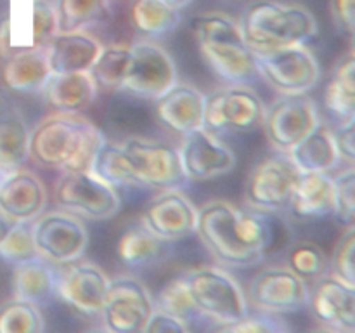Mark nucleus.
<instances>
[{
    "instance_id": "nucleus-1",
    "label": "nucleus",
    "mask_w": 355,
    "mask_h": 333,
    "mask_svg": "<svg viewBox=\"0 0 355 333\" xmlns=\"http://www.w3.org/2000/svg\"><path fill=\"white\" fill-rule=\"evenodd\" d=\"M196 234L218 266L245 269L262 262L276 239L274 214L211 200L198 210Z\"/></svg>"
},
{
    "instance_id": "nucleus-2",
    "label": "nucleus",
    "mask_w": 355,
    "mask_h": 333,
    "mask_svg": "<svg viewBox=\"0 0 355 333\" xmlns=\"http://www.w3.org/2000/svg\"><path fill=\"white\" fill-rule=\"evenodd\" d=\"M104 141V134L89 118L54 111L30 130V158L44 169L83 172L90 170Z\"/></svg>"
},
{
    "instance_id": "nucleus-3",
    "label": "nucleus",
    "mask_w": 355,
    "mask_h": 333,
    "mask_svg": "<svg viewBox=\"0 0 355 333\" xmlns=\"http://www.w3.org/2000/svg\"><path fill=\"white\" fill-rule=\"evenodd\" d=\"M191 31L208 68L227 83H248L257 76L255 56L236 19L225 12H203Z\"/></svg>"
},
{
    "instance_id": "nucleus-4",
    "label": "nucleus",
    "mask_w": 355,
    "mask_h": 333,
    "mask_svg": "<svg viewBox=\"0 0 355 333\" xmlns=\"http://www.w3.org/2000/svg\"><path fill=\"white\" fill-rule=\"evenodd\" d=\"M239 28L246 44L255 52L291 45H307L318 37V21L300 3L260 0L243 10Z\"/></svg>"
},
{
    "instance_id": "nucleus-5",
    "label": "nucleus",
    "mask_w": 355,
    "mask_h": 333,
    "mask_svg": "<svg viewBox=\"0 0 355 333\" xmlns=\"http://www.w3.org/2000/svg\"><path fill=\"white\" fill-rule=\"evenodd\" d=\"M200 318L231 325L248 314V300L236 278L220 266H196L182 274Z\"/></svg>"
},
{
    "instance_id": "nucleus-6",
    "label": "nucleus",
    "mask_w": 355,
    "mask_h": 333,
    "mask_svg": "<svg viewBox=\"0 0 355 333\" xmlns=\"http://www.w3.org/2000/svg\"><path fill=\"white\" fill-rule=\"evenodd\" d=\"M257 76L279 96L307 94L321 80V66L307 45L253 51Z\"/></svg>"
},
{
    "instance_id": "nucleus-7",
    "label": "nucleus",
    "mask_w": 355,
    "mask_h": 333,
    "mask_svg": "<svg viewBox=\"0 0 355 333\" xmlns=\"http://www.w3.org/2000/svg\"><path fill=\"white\" fill-rule=\"evenodd\" d=\"M54 201L62 210L89 221L113 219L121 208L116 187L110 186L92 170L62 172L55 182Z\"/></svg>"
},
{
    "instance_id": "nucleus-8",
    "label": "nucleus",
    "mask_w": 355,
    "mask_h": 333,
    "mask_svg": "<svg viewBox=\"0 0 355 333\" xmlns=\"http://www.w3.org/2000/svg\"><path fill=\"white\" fill-rule=\"evenodd\" d=\"M300 170L288 153H274L257 163L245 184L246 207L266 214L288 210Z\"/></svg>"
},
{
    "instance_id": "nucleus-9",
    "label": "nucleus",
    "mask_w": 355,
    "mask_h": 333,
    "mask_svg": "<svg viewBox=\"0 0 355 333\" xmlns=\"http://www.w3.org/2000/svg\"><path fill=\"white\" fill-rule=\"evenodd\" d=\"M266 104L246 83H229L207 94L203 127L214 134L252 132L262 125Z\"/></svg>"
},
{
    "instance_id": "nucleus-10",
    "label": "nucleus",
    "mask_w": 355,
    "mask_h": 333,
    "mask_svg": "<svg viewBox=\"0 0 355 333\" xmlns=\"http://www.w3.org/2000/svg\"><path fill=\"white\" fill-rule=\"evenodd\" d=\"M31 229L38 255L58 267L82 259L89 246V231L82 217L62 208L38 215Z\"/></svg>"
},
{
    "instance_id": "nucleus-11",
    "label": "nucleus",
    "mask_w": 355,
    "mask_h": 333,
    "mask_svg": "<svg viewBox=\"0 0 355 333\" xmlns=\"http://www.w3.org/2000/svg\"><path fill=\"white\" fill-rule=\"evenodd\" d=\"M175 83L177 66L162 45L149 40L130 45V58L120 92L155 103Z\"/></svg>"
},
{
    "instance_id": "nucleus-12",
    "label": "nucleus",
    "mask_w": 355,
    "mask_h": 333,
    "mask_svg": "<svg viewBox=\"0 0 355 333\" xmlns=\"http://www.w3.org/2000/svg\"><path fill=\"white\" fill-rule=\"evenodd\" d=\"M246 300L262 314H291L309 305L311 287L286 266H267L252 278Z\"/></svg>"
},
{
    "instance_id": "nucleus-13",
    "label": "nucleus",
    "mask_w": 355,
    "mask_h": 333,
    "mask_svg": "<svg viewBox=\"0 0 355 333\" xmlns=\"http://www.w3.org/2000/svg\"><path fill=\"white\" fill-rule=\"evenodd\" d=\"M321 123L315 101L309 94L281 96L266 106L262 128L276 153H290Z\"/></svg>"
},
{
    "instance_id": "nucleus-14",
    "label": "nucleus",
    "mask_w": 355,
    "mask_h": 333,
    "mask_svg": "<svg viewBox=\"0 0 355 333\" xmlns=\"http://www.w3.org/2000/svg\"><path fill=\"white\" fill-rule=\"evenodd\" d=\"M137 186L153 189L180 187L186 180L177 148L148 137H128L121 142Z\"/></svg>"
},
{
    "instance_id": "nucleus-15",
    "label": "nucleus",
    "mask_w": 355,
    "mask_h": 333,
    "mask_svg": "<svg viewBox=\"0 0 355 333\" xmlns=\"http://www.w3.org/2000/svg\"><path fill=\"white\" fill-rule=\"evenodd\" d=\"M110 276L89 260H75L58 267L55 297L83 318H99L106 300Z\"/></svg>"
},
{
    "instance_id": "nucleus-16",
    "label": "nucleus",
    "mask_w": 355,
    "mask_h": 333,
    "mask_svg": "<svg viewBox=\"0 0 355 333\" xmlns=\"http://www.w3.org/2000/svg\"><path fill=\"white\" fill-rule=\"evenodd\" d=\"M153 311L155 300L146 284L134 276H118L111 280L99 318L111 333H141Z\"/></svg>"
},
{
    "instance_id": "nucleus-17",
    "label": "nucleus",
    "mask_w": 355,
    "mask_h": 333,
    "mask_svg": "<svg viewBox=\"0 0 355 333\" xmlns=\"http://www.w3.org/2000/svg\"><path fill=\"white\" fill-rule=\"evenodd\" d=\"M177 153L184 177L194 182L217 179L236 166L234 151L205 127L182 135Z\"/></svg>"
},
{
    "instance_id": "nucleus-18",
    "label": "nucleus",
    "mask_w": 355,
    "mask_h": 333,
    "mask_svg": "<svg viewBox=\"0 0 355 333\" xmlns=\"http://www.w3.org/2000/svg\"><path fill=\"white\" fill-rule=\"evenodd\" d=\"M198 208L180 191L168 187L156 194L141 215V224L163 241H179L196 232Z\"/></svg>"
},
{
    "instance_id": "nucleus-19",
    "label": "nucleus",
    "mask_w": 355,
    "mask_h": 333,
    "mask_svg": "<svg viewBox=\"0 0 355 333\" xmlns=\"http://www.w3.org/2000/svg\"><path fill=\"white\" fill-rule=\"evenodd\" d=\"M309 307L326 328L355 333V283L336 273H326L311 287Z\"/></svg>"
},
{
    "instance_id": "nucleus-20",
    "label": "nucleus",
    "mask_w": 355,
    "mask_h": 333,
    "mask_svg": "<svg viewBox=\"0 0 355 333\" xmlns=\"http://www.w3.org/2000/svg\"><path fill=\"white\" fill-rule=\"evenodd\" d=\"M47 207V189L37 173L23 169L0 182V212L14 222H33Z\"/></svg>"
},
{
    "instance_id": "nucleus-21",
    "label": "nucleus",
    "mask_w": 355,
    "mask_h": 333,
    "mask_svg": "<svg viewBox=\"0 0 355 333\" xmlns=\"http://www.w3.org/2000/svg\"><path fill=\"white\" fill-rule=\"evenodd\" d=\"M205 101L207 94L193 85L177 82L155 101V114L166 128L186 135L203 128Z\"/></svg>"
},
{
    "instance_id": "nucleus-22",
    "label": "nucleus",
    "mask_w": 355,
    "mask_h": 333,
    "mask_svg": "<svg viewBox=\"0 0 355 333\" xmlns=\"http://www.w3.org/2000/svg\"><path fill=\"white\" fill-rule=\"evenodd\" d=\"M103 47L99 38L87 30L59 31L47 44L45 54L52 75H68L90 71Z\"/></svg>"
},
{
    "instance_id": "nucleus-23",
    "label": "nucleus",
    "mask_w": 355,
    "mask_h": 333,
    "mask_svg": "<svg viewBox=\"0 0 355 333\" xmlns=\"http://www.w3.org/2000/svg\"><path fill=\"white\" fill-rule=\"evenodd\" d=\"M288 210L302 221L335 215V184L331 173H300Z\"/></svg>"
},
{
    "instance_id": "nucleus-24",
    "label": "nucleus",
    "mask_w": 355,
    "mask_h": 333,
    "mask_svg": "<svg viewBox=\"0 0 355 333\" xmlns=\"http://www.w3.org/2000/svg\"><path fill=\"white\" fill-rule=\"evenodd\" d=\"M2 82L7 89L17 94H42L51 80L45 49L17 51L2 62Z\"/></svg>"
},
{
    "instance_id": "nucleus-25",
    "label": "nucleus",
    "mask_w": 355,
    "mask_h": 333,
    "mask_svg": "<svg viewBox=\"0 0 355 333\" xmlns=\"http://www.w3.org/2000/svg\"><path fill=\"white\" fill-rule=\"evenodd\" d=\"M96 80L90 71L68 73V75H52L44 89L45 101L49 106L59 113H80L96 101Z\"/></svg>"
},
{
    "instance_id": "nucleus-26",
    "label": "nucleus",
    "mask_w": 355,
    "mask_h": 333,
    "mask_svg": "<svg viewBox=\"0 0 355 333\" xmlns=\"http://www.w3.org/2000/svg\"><path fill=\"white\" fill-rule=\"evenodd\" d=\"M58 283V266L42 257L26 260L14 266L12 291L14 297L42 305L55 297Z\"/></svg>"
},
{
    "instance_id": "nucleus-27",
    "label": "nucleus",
    "mask_w": 355,
    "mask_h": 333,
    "mask_svg": "<svg viewBox=\"0 0 355 333\" xmlns=\"http://www.w3.org/2000/svg\"><path fill=\"white\" fill-rule=\"evenodd\" d=\"M290 158L302 173L324 172L329 173L340 163L338 149L333 130L324 123H319L307 137L302 139L290 153Z\"/></svg>"
},
{
    "instance_id": "nucleus-28",
    "label": "nucleus",
    "mask_w": 355,
    "mask_h": 333,
    "mask_svg": "<svg viewBox=\"0 0 355 333\" xmlns=\"http://www.w3.org/2000/svg\"><path fill=\"white\" fill-rule=\"evenodd\" d=\"M30 160V128L19 111H0V182Z\"/></svg>"
},
{
    "instance_id": "nucleus-29",
    "label": "nucleus",
    "mask_w": 355,
    "mask_h": 333,
    "mask_svg": "<svg viewBox=\"0 0 355 333\" xmlns=\"http://www.w3.org/2000/svg\"><path fill=\"white\" fill-rule=\"evenodd\" d=\"M166 241L156 238L142 224L132 225L116 243V255L125 266L144 267L158 262L165 252Z\"/></svg>"
},
{
    "instance_id": "nucleus-30",
    "label": "nucleus",
    "mask_w": 355,
    "mask_h": 333,
    "mask_svg": "<svg viewBox=\"0 0 355 333\" xmlns=\"http://www.w3.org/2000/svg\"><path fill=\"white\" fill-rule=\"evenodd\" d=\"M130 17L135 30L149 38L166 37L180 24V10L172 9L162 0H135Z\"/></svg>"
},
{
    "instance_id": "nucleus-31",
    "label": "nucleus",
    "mask_w": 355,
    "mask_h": 333,
    "mask_svg": "<svg viewBox=\"0 0 355 333\" xmlns=\"http://www.w3.org/2000/svg\"><path fill=\"white\" fill-rule=\"evenodd\" d=\"M324 104L333 114L343 118L355 114V56L349 54L335 66L324 90Z\"/></svg>"
},
{
    "instance_id": "nucleus-32",
    "label": "nucleus",
    "mask_w": 355,
    "mask_h": 333,
    "mask_svg": "<svg viewBox=\"0 0 355 333\" xmlns=\"http://www.w3.org/2000/svg\"><path fill=\"white\" fill-rule=\"evenodd\" d=\"M90 170L116 189L118 187L137 186V180L132 172L127 155L121 148V142H113L106 139L97 151Z\"/></svg>"
},
{
    "instance_id": "nucleus-33",
    "label": "nucleus",
    "mask_w": 355,
    "mask_h": 333,
    "mask_svg": "<svg viewBox=\"0 0 355 333\" xmlns=\"http://www.w3.org/2000/svg\"><path fill=\"white\" fill-rule=\"evenodd\" d=\"M59 31L87 30L110 16V0H54Z\"/></svg>"
},
{
    "instance_id": "nucleus-34",
    "label": "nucleus",
    "mask_w": 355,
    "mask_h": 333,
    "mask_svg": "<svg viewBox=\"0 0 355 333\" xmlns=\"http://www.w3.org/2000/svg\"><path fill=\"white\" fill-rule=\"evenodd\" d=\"M128 58H130V45L111 44L103 47V52L90 69L97 89L106 90V92H116V90L120 92Z\"/></svg>"
},
{
    "instance_id": "nucleus-35",
    "label": "nucleus",
    "mask_w": 355,
    "mask_h": 333,
    "mask_svg": "<svg viewBox=\"0 0 355 333\" xmlns=\"http://www.w3.org/2000/svg\"><path fill=\"white\" fill-rule=\"evenodd\" d=\"M284 266L290 267L295 274L309 283V281H318L319 278L324 276L331 262L321 245L309 239H300L288 246Z\"/></svg>"
},
{
    "instance_id": "nucleus-36",
    "label": "nucleus",
    "mask_w": 355,
    "mask_h": 333,
    "mask_svg": "<svg viewBox=\"0 0 355 333\" xmlns=\"http://www.w3.org/2000/svg\"><path fill=\"white\" fill-rule=\"evenodd\" d=\"M40 305L12 297L0 305V333H44Z\"/></svg>"
},
{
    "instance_id": "nucleus-37",
    "label": "nucleus",
    "mask_w": 355,
    "mask_h": 333,
    "mask_svg": "<svg viewBox=\"0 0 355 333\" xmlns=\"http://www.w3.org/2000/svg\"><path fill=\"white\" fill-rule=\"evenodd\" d=\"M35 257L40 255L35 246L31 222H14L9 232L0 239V259L10 266H17Z\"/></svg>"
},
{
    "instance_id": "nucleus-38",
    "label": "nucleus",
    "mask_w": 355,
    "mask_h": 333,
    "mask_svg": "<svg viewBox=\"0 0 355 333\" xmlns=\"http://www.w3.org/2000/svg\"><path fill=\"white\" fill-rule=\"evenodd\" d=\"M155 309L175 316V318L184 319L189 323L193 318H200L194 309L193 302L189 298L186 281L182 276L170 280L165 287L159 290L158 297L155 300Z\"/></svg>"
},
{
    "instance_id": "nucleus-39",
    "label": "nucleus",
    "mask_w": 355,
    "mask_h": 333,
    "mask_svg": "<svg viewBox=\"0 0 355 333\" xmlns=\"http://www.w3.org/2000/svg\"><path fill=\"white\" fill-rule=\"evenodd\" d=\"M335 184V215L345 224H355V166L333 176Z\"/></svg>"
},
{
    "instance_id": "nucleus-40",
    "label": "nucleus",
    "mask_w": 355,
    "mask_h": 333,
    "mask_svg": "<svg viewBox=\"0 0 355 333\" xmlns=\"http://www.w3.org/2000/svg\"><path fill=\"white\" fill-rule=\"evenodd\" d=\"M329 262L333 273L355 283V224L349 225L340 236Z\"/></svg>"
},
{
    "instance_id": "nucleus-41",
    "label": "nucleus",
    "mask_w": 355,
    "mask_h": 333,
    "mask_svg": "<svg viewBox=\"0 0 355 333\" xmlns=\"http://www.w3.org/2000/svg\"><path fill=\"white\" fill-rule=\"evenodd\" d=\"M333 135L340 162H347L355 166V114L343 118L342 123L333 130Z\"/></svg>"
},
{
    "instance_id": "nucleus-42",
    "label": "nucleus",
    "mask_w": 355,
    "mask_h": 333,
    "mask_svg": "<svg viewBox=\"0 0 355 333\" xmlns=\"http://www.w3.org/2000/svg\"><path fill=\"white\" fill-rule=\"evenodd\" d=\"M141 333H191L189 323L175 316L155 309Z\"/></svg>"
},
{
    "instance_id": "nucleus-43",
    "label": "nucleus",
    "mask_w": 355,
    "mask_h": 333,
    "mask_svg": "<svg viewBox=\"0 0 355 333\" xmlns=\"http://www.w3.org/2000/svg\"><path fill=\"white\" fill-rule=\"evenodd\" d=\"M329 12L336 26L345 33L355 31V0H329Z\"/></svg>"
},
{
    "instance_id": "nucleus-44",
    "label": "nucleus",
    "mask_w": 355,
    "mask_h": 333,
    "mask_svg": "<svg viewBox=\"0 0 355 333\" xmlns=\"http://www.w3.org/2000/svg\"><path fill=\"white\" fill-rule=\"evenodd\" d=\"M12 225H14V221H10L6 214H2V212H0V239H2L7 232H9V229L12 228Z\"/></svg>"
},
{
    "instance_id": "nucleus-45",
    "label": "nucleus",
    "mask_w": 355,
    "mask_h": 333,
    "mask_svg": "<svg viewBox=\"0 0 355 333\" xmlns=\"http://www.w3.org/2000/svg\"><path fill=\"white\" fill-rule=\"evenodd\" d=\"M162 2L166 3L168 7H172V9L182 10V9H186L189 3H193V0H162Z\"/></svg>"
},
{
    "instance_id": "nucleus-46",
    "label": "nucleus",
    "mask_w": 355,
    "mask_h": 333,
    "mask_svg": "<svg viewBox=\"0 0 355 333\" xmlns=\"http://www.w3.org/2000/svg\"><path fill=\"white\" fill-rule=\"evenodd\" d=\"M210 333H239L238 330H236V326L232 325H217V328L211 330Z\"/></svg>"
},
{
    "instance_id": "nucleus-47",
    "label": "nucleus",
    "mask_w": 355,
    "mask_h": 333,
    "mask_svg": "<svg viewBox=\"0 0 355 333\" xmlns=\"http://www.w3.org/2000/svg\"><path fill=\"white\" fill-rule=\"evenodd\" d=\"M350 54L355 56V31L350 35Z\"/></svg>"
},
{
    "instance_id": "nucleus-48",
    "label": "nucleus",
    "mask_w": 355,
    "mask_h": 333,
    "mask_svg": "<svg viewBox=\"0 0 355 333\" xmlns=\"http://www.w3.org/2000/svg\"><path fill=\"white\" fill-rule=\"evenodd\" d=\"M314 333H336V332H335V330H331V328H326V326H322V328L315 330Z\"/></svg>"
},
{
    "instance_id": "nucleus-49",
    "label": "nucleus",
    "mask_w": 355,
    "mask_h": 333,
    "mask_svg": "<svg viewBox=\"0 0 355 333\" xmlns=\"http://www.w3.org/2000/svg\"><path fill=\"white\" fill-rule=\"evenodd\" d=\"M89 333H111V332L103 326V328H96V330H92V332H89Z\"/></svg>"
},
{
    "instance_id": "nucleus-50",
    "label": "nucleus",
    "mask_w": 355,
    "mask_h": 333,
    "mask_svg": "<svg viewBox=\"0 0 355 333\" xmlns=\"http://www.w3.org/2000/svg\"><path fill=\"white\" fill-rule=\"evenodd\" d=\"M272 333H288V332H286V330L283 328V326H281V328H277L276 332H272Z\"/></svg>"
}]
</instances>
